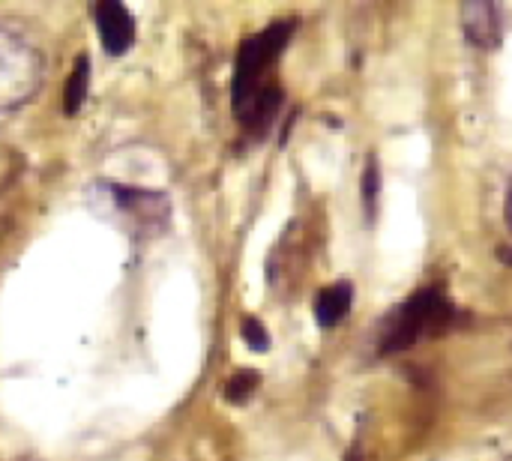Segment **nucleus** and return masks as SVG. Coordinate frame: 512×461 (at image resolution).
<instances>
[{
  "label": "nucleus",
  "instance_id": "1",
  "mask_svg": "<svg viewBox=\"0 0 512 461\" xmlns=\"http://www.w3.org/2000/svg\"><path fill=\"white\" fill-rule=\"evenodd\" d=\"M459 312L453 300L441 288H420L405 303H399L381 324L378 333V354L393 357L405 354L429 339H438L456 324Z\"/></svg>",
  "mask_w": 512,
  "mask_h": 461
},
{
  "label": "nucleus",
  "instance_id": "2",
  "mask_svg": "<svg viewBox=\"0 0 512 461\" xmlns=\"http://www.w3.org/2000/svg\"><path fill=\"white\" fill-rule=\"evenodd\" d=\"M294 33H297V18H279L240 42L237 60H234V75H231V105L249 99L261 87L276 81L273 66L285 54Z\"/></svg>",
  "mask_w": 512,
  "mask_h": 461
},
{
  "label": "nucleus",
  "instance_id": "3",
  "mask_svg": "<svg viewBox=\"0 0 512 461\" xmlns=\"http://www.w3.org/2000/svg\"><path fill=\"white\" fill-rule=\"evenodd\" d=\"M45 81V60L39 48L21 33L0 27V114L33 102Z\"/></svg>",
  "mask_w": 512,
  "mask_h": 461
},
{
  "label": "nucleus",
  "instance_id": "4",
  "mask_svg": "<svg viewBox=\"0 0 512 461\" xmlns=\"http://www.w3.org/2000/svg\"><path fill=\"white\" fill-rule=\"evenodd\" d=\"M282 105H285V90H282L279 81H270L267 87H261L249 99L231 105V111H234V120L240 123V129L249 138H264L276 126V117H279Z\"/></svg>",
  "mask_w": 512,
  "mask_h": 461
},
{
  "label": "nucleus",
  "instance_id": "5",
  "mask_svg": "<svg viewBox=\"0 0 512 461\" xmlns=\"http://www.w3.org/2000/svg\"><path fill=\"white\" fill-rule=\"evenodd\" d=\"M99 42L108 57H123L135 45V18L120 0H99L90 6Z\"/></svg>",
  "mask_w": 512,
  "mask_h": 461
},
{
  "label": "nucleus",
  "instance_id": "6",
  "mask_svg": "<svg viewBox=\"0 0 512 461\" xmlns=\"http://www.w3.org/2000/svg\"><path fill=\"white\" fill-rule=\"evenodd\" d=\"M111 201L114 207L135 225L141 228H156V225H165L168 213H171V204L162 192L156 189H132V186H120V183H111Z\"/></svg>",
  "mask_w": 512,
  "mask_h": 461
},
{
  "label": "nucleus",
  "instance_id": "7",
  "mask_svg": "<svg viewBox=\"0 0 512 461\" xmlns=\"http://www.w3.org/2000/svg\"><path fill=\"white\" fill-rule=\"evenodd\" d=\"M462 30L480 51H495L501 45V15L495 3H465Z\"/></svg>",
  "mask_w": 512,
  "mask_h": 461
},
{
  "label": "nucleus",
  "instance_id": "8",
  "mask_svg": "<svg viewBox=\"0 0 512 461\" xmlns=\"http://www.w3.org/2000/svg\"><path fill=\"white\" fill-rule=\"evenodd\" d=\"M351 303H354V285H351V282L342 279V282L327 285V288L318 294V300H315V321H318V327H321V330L339 327V324L348 318Z\"/></svg>",
  "mask_w": 512,
  "mask_h": 461
},
{
  "label": "nucleus",
  "instance_id": "9",
  "mask_svg": "<svg viewBox=\"0 0 512 461\" xmlns=\"http://www.w3.org/2000/svg\"><path fill=\"white\" fill-rule=\"evenodd\" d=\"M87 93H90V57L78 54V60L72 63V72L66 78V87H63V114L75 117L84 108Z\"/></svg>",
  "mask_w": 512,
  "mask_h": 461
},
{
  "label": "nucleus",
  "instance_id": "10",
  "mask_svg": "<svg viewBox=\"0 0 512 461\" xmlns=\"http://www.w3.org/2000/svg\"><path fill=\"white\" fill-rule=\"evenodd\" d=\"M258 381H261V375H258V372H252V369H240L237 375H231V378H228V384H225V399H228L231 405H246V402L255 396Z\"/></svg>",
  "mask_w": 512,
  "mask_h": 461
},
{
  "label": "nucleus",
  "instance_id": "11",
  "mask_svg": "<svg viewBox=\"0 0 512 461\" xmlns=\"http://www.w3.org/2000/svg\"><path fill=\"white\" fill-rule=\"evenodd\" d=\"M360 189H363V210H366V216L372 222L375 213H378V198H381V168H378V159L375 156H369V162H366Z\"/></svg>",
  "mask_w": 512,
  "mask_h": 461
},
{
  "label": "nucleus",
  "instance_id": "12",
  "mask_svg": "<svg viewBox=\"0 0 512 461\" xmlns=\"http://www.w3.org/2000/svg\"><path fill=\"white\" fill-rule=\"evenodd\" d=\"M243 342L252 354H267L270 351V330L258 318L243 321Z\"/></svg>",
  "mask_w": 512,
  "mask_h": 461
},
{
  "label": "nucleus",
  "instance_id": "13",
  "mask_svg": "<svg viewBox=\"0 0 512 461\" xmlns=\"http://www.w3.org/2000/svg\"><path fill=\"white\" fill-rule=\"evenodd\" d=\"M507 225H510V234H512V180H510V189H507Z\"/></svg>",
  "mask_w": 512,
  "mask_h": 461
},
{
  "label": "nucleus",
  "instance_id": "14",
  "mask_svg": "<svg viewBox=\"0 0 512 461\" xmlns=\"http://www.w3.org/2000/svg\"><path fill=\"white\" fill-rule=\"evenodd\" d=\"M507 461H512V456H510V459H507Z\"/></svg>",
  "mask_w": 512,
  "mask_h": 461
}]
</instances>
